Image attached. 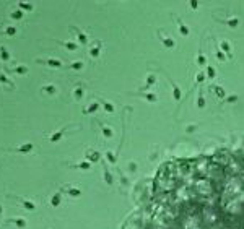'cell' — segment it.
I'll use <instances>...</instances> for the list:
<instances>
[{
	"label": "cell",
	"mask_w": 244,
	"mask_h": 229,
	"mask_svg": "<svg viewBox=\"0 0 244 229\" xmlns=\"http://www.w3.org/2000/svg\"><path fill=\"white\" fill-rule=\"evenodd\" d=\"M148 229H244V159L207 156L160 169Z\"/></svg>",
	"instance_id": "1"
}]
</instances>
